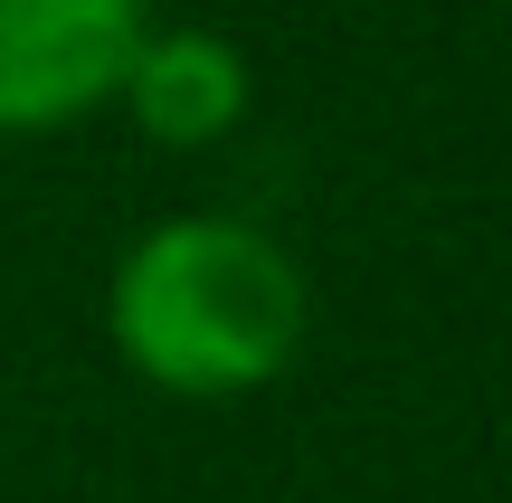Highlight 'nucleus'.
<instances>
[{
  "label": "nucleus",
  "mask_w": 512,
  "mask_h": 503,
  "mask_svg": "<svg viewBox=\"0 0 512 503\" xmlns=\"http://www.w3.org/2000/svg\"><path fill=\"white\" fill-rule=\"evenodd\" d=\"M105 333L114 361L162 399H247L294 371L313 295L275 228L228 219V209H181L114 257Z\"/></svg>",
  "instance_id": "1"
},
{
  "label": "nucleus",
  "mask_w": 512,
  "mask_h": 503,
  "mask_svg": "<svg viewBox=\"0 0 512 503\" xmlns=\"http://www.w3.org/2000/svg\"><path fill=\"white\" fill-rule=\"evenodd\" d=\"M152 0H0V143L76 133L124 95Z\"/></svg>",
  "instance_id": "2"
},
{
  "label": "nucleus",
  "mask_w": 512,
  "mask_h": 503,
  "mask_svg": "<svg viewBox=\"0 0 512 503\" xmlns=\"http://www.w3.org/2000/svg\"><path fill=\"white\" fill-rule=\"evenodd\" d=\"M247 95H256V76H247L238 38H219V29H152L114 105L133 114L143 143L209 152V143H228V133L247 124Z\"/></svg>",
  "instance_id": "3"
}]
</instances>
